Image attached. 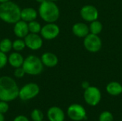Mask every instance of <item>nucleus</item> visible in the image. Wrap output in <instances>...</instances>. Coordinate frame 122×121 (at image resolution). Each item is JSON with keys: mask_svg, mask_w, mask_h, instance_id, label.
<instances>
[{"mask_svg": "<svg viewBox=\"0 0 122 121\" xmlns=\"http://www.w3.org/2000/svg\"></svg>", "mask_w": 122, "mask_h": 121, "instance_id": "nucleus-35", "label": "nucleus"}, {"mask_svg": "<svg viewBox=\"0 0 122 121\" xmlns=\"http://www.w3.org/2000/svg\"><path fill=\"white\" fill-rule=\"evenodd\" d=\"M25 48H26L25 41H24V40H23L22 39L18 38L17 39H15V40L12 42V48H13L15 51H17V52L21 51H23Z\"/></svg>", "mask_w": 122, "mask_h": 121, "instance_id": "nucleus-21", "label": "nucleus"}, {"mask_svg": "<svg viewBox=\"0 0 122 121\" xmlns=\"http://www.w3.org/2000/svg\"><path fill=\"white\" fill-rule=\"evenodd\" d=\"M85 48L90 53H97L100 51L102 46V39L98 35L89 33L84 40Z\"/></svg>", "mask_w": 122, "mask_h": 121, "instance_id": "nucleus-8", "label": "nucleus"}, {"mask_svg": "<svg viewBox=\"0 0 122 121\" xmlns=\"http://www.w3.org/2000/svg\"><path fill=\"white\" fill-rule=\"evenodd\" d=\"M50 1H58V0H50Z\"/></svg>", "mask_w": 122, "mask_h": 121, "instance_id": "nucleus-33", "label": "nucleus"}, {"mask_svg": "<svg viewBox=\"0 0 122 121\" xmlns=\"http://www.w3.org/2000/svg\"><path fill=\"white\" fill-rule=\"evenodd\" d=\"M66 114L69 118L73 121H81L87 119L86 109L78 103L70 105L67 108Z\"/></svg>", "mask_w": 122, "mask_h": 121, "instance_id": "nucleus-7", "label": "nucleus"}, {"mask_svg": "<svg viewBox=\"0 0 122 121\" xmlns=\"http://www.w3.org/2000/svg\"><path fill=\"white\" fill-rule=\"evenodd\" d=\"M21 9L11 1L0 4V19L7 24H15L21 19Z\"/></svg>", "mask_w": 122, "mask_h": 121, "instance_id": "nucleus-2", "label": "nucleus"}, {"mask_svg": "<svg viewBox=\"0 0 122 121\" xmlns=\"http://www.w3.org/2000/svg\"><path fill=\"white\" fill-rule=\"evenodd\" d=\"M4 114H2L0 113V121H5V118H4Z\"/></svg>", "mask_w": 122, "mask_h": 121, "instance_id": "nucleus-30", "label": "nucleus"}, {"mask_svg": "<svg viewBox=\"0 0 122 121\" xmlns=\"http://www.w3.org/2000/svg\"><path fill=\"white\" fill-rule=\"evenodd\" d=\"M44 121V120H43V121Z\"/></svg>", "mask_w": 122, "mask_h": 121, "instance_id": "nucleus-34", "label": "nucleus"}, {"mask_svg": "<svg viewBox=\"0 0 122 121\" xmlns=\"http://www.w3.org/2000/svg\"><path fill=\"white\" fill-rule=\"evenodd\" d=\"M8 63V56L6 53L0 51V70L4 68Z\"/></svg>", "mask_w": 122, "mask_h": 121, "instance_id": "nucleus-25", "label": "nucleus"}, {"mask_svg": "<svg viewBox=\"0 0 122 121\" xmlns=\"http://www.w3.org/2000/svg\"><path fill=\"white\" fill-rule=\"evenodd\" d=\"M89 27L90 33L96 34V35H99L102 32V29H103L102 24L97 20L92 21Z\"/></svg>", "mask_w": 122, "mask_h": 121, "instance_id": "nucleus-20", "label": "nucleus"}, {"mask_svg": "<svg viewBox=\"0 0 122 121\" xmlns=\"http://www.w3.org/2000/svg\"><path fill=\"white\" fill-rule=\"evenodd\" d=\"M49 121H64L65 113L64 111L58 106L50 107L46 113Z\"/></svg>", "mask_w": 122, "mask_h": 121, "instance_id": "nucleus-12", "label": "nucleus"}, {"mask_svg": "<svg viewBox=\"0 0 122 121\" xmlns=\"http://www.w3.org/2000/svg\"><path fill=\"white\" fill-rule=\"evenodd\" d=\"M36 2H38V3H39V4H41V3H43V2H44L45 1H46V0H35Z\"/></svg>", "mask_w": 122, "mask_h": 121, "instance_id": "nucleus-31", "label": "nucleus"}, {"mask_svg": "<svg viewBox=\"0 0 122 121\" xmlns=\"http://www.w3.org/2000/svg\"><path fill=\"white\" fill-rule=\"evenodd\" d=\"M24 58L19 52H13L8 56V63L13 68L21 67L24 63Z\"/></svg>", "mask_w": 122, "mask_h": 121, "instance_id": "nucleus-17", "label": "nucleus"}, {"mask_svg": "<svg viewBox=\"0 0 122 121\" xmlns=\"http://www.w3.org/2000/svg\"><path fill=\"white\" fill-rule=\"evenodd\" d=\"M80 15L86 21L92 22L97 20L99 17V11L93 5H85L81 9Z\"/></svg>", "mask_w": 122, "mask_h": 121, "instance_id": "nucleus-11", "label": "nucleus"}, {"mask_svg": "<svg viewBox=\"0 0 122 121\" xmlns=\"http://www.w3.org/2000/svg\"><path fill=\"white\" fill-rule=\"evenodd\" d=\"M10 0H0V4L1 3H5V2H7V1H9Z\"/></svg>", "mask_w": 122, "mask_h": 121, "instance_id": "nucleus-32", "label": "nucleus"}, {"mask_svg": "<svg viewBox=\"0 0 122 121\" xmlns=\"http://www.w3.org/2000/svg\"><path fill=\"white\" fill-rule=\"evenodd\" d=\"M41 60L44 66L49 68L56 66L59 62V59L56 55L51 52H46L43 53L41 56Z\"/></svg>", "mask_w": 122, "mask_h": 121, "instance_id": "nucleus-15", "label": "nucleus"}, {"mask_svg": "<svg viewBox=\"0 0 122 121\" xmlns=\"http://www.w3.org/2000/svg\"><path fill=\"white\" fill-rule=\"evenodd\" d=\"M106 90L109 95L112 96H117L122 93V85L119 82L112 81L107 84Z\"/></svg>", "mask_w": 122, "mask_h": 121, "instance_id": "nucleus-18", "label": "nucleus"}, {"mask_svg": "<svg viewBox=\"0 0 122 121\" xmlns=\"http://www.w3.org/2000/svg\"><path fill=\"white\" fill-rule=\"evenodd\" d=\"M26 44V47L32 50L36 51L40 49L43 46V39L41 36L39 34L29 33L24 39Z\"/></svg>", "mask_w": 122, "mask_h": 121, "instance_id": "nucleus-10", "label": "nucleus"}, {"mask_svg": "<svg viewBox=\"0 0 122 121\" xmlns=\"http://www.w3.org/2000/svg\"><path fill=\"white\" fill-rule=\"evenodd\" d=\"M22 68L26 74L30 76L39 75L44 69V64L41 58L35 55H29L24 58Z\"/></svg>", "mask_w": 122, "mask_h": 121, "instance_id": "nucleus-4", "label": "nucleus"}, {"mask_svg": "<svg viewBox=\"0 0 122 121\" xmlns=\"http://www.w3.org/2000/svg\"><path fill=\"white\" fill-rule=\"evenodd\" d=\"M40 92V88L36 83H29L19 88V97L23 101H27L36 97Z\"/></svg>", "mask_w": 122, "mask_h": 121, "instance_id": "nucleus-5", "label": "nucleus"}, {"mask_svg": "<svg viewBox=\"0 0 122 121\" xmlns=\"http://www.w3.org/2000/svg\"><path fill=\"white\" fill-rule=\"evenodd\" d=\"M28 26H29V33L39 34V33H40L41 30V24H39V22H38L36 20L29 22L28 23Z\"/></svg>", "mask_w": 122, "mask_h": 121, "instance_id": "nucleus-22", "label": "nucleus"}, {"mask_svg": "<svg viewBox=\"0 0 122 121\" xmlns=\"http://www.w3.org/2000/svg\"><path fill=\"white\" fill-rule=\"evenodd\" d=\"M25 74H26V73H25L24 68H22V66L21 67H19V68H16L14 71V75L17 78H23Z\"/></svg>", "mask_w": 122, "mask_h": 121, "instance_id": "nucleus-26", "label": "nucleus"}, {"mask_svg": "<svg viewBox=\"0 0 122 121\" xmlns=\"http://www.w3.org/2000/svg\"><path fill=\"white\" fill-rule=\"evenodd\" d=\"M99 121H114V116L108 111H103L99 116Z\"/></svg>", "mask_w": 122, "mask_h": 121, "instance_id": "nucleus-24", "label": "nucleus"}, {"mask_svg": "<svg viewBox=\"0 0 122 121\" xmlns=\"http://www.w3.org/2000/svg\"><path fill=\"white\" fill-rule=\"evenodd\" d=\"M72 32L79 38H85L89 34L90 31L87 24L82 22H78L73 25Z\"/></svg>", "mask_w": 122, "mask_h": 121, "instance_id": "nucleus-14", "label": "nucleus"}, {"mask_svg": "<svg viewBox=\"0 0 122 121\" xmlns=\"http://www.w3.org/2000/svg\"><path fill=\"white\" fill-rule=\"evenodd\" d=\"M13 121H30L29 119L26 116H24V115H19L17 116H16Z\"/></svg>", "mask_w": 122, "mask_h": 121, "instance_id": "nucleus-28", "label": "nucleus"}, {"mask_svg": "<svg viewBox=\"0 0 122 121\" xmlns=\"http://www.w3.org/2000/svg\"><path fill=\"white\" fill-rule=\"evenodd\" d=\"M90 86V85H89V83L88 82V81H84V82H82V83H81V87L85 90V89H86L88 87H89Z\"/></svg>", "mask_w": 122, "mask_h": 121, "instance_id": "nucleus-29", "label": "nucleus"}, {"mask_svg": "<svg viewBox=\"0 0 122 121\" xmlns=\"http://www.w3.org/2000/svg\"><path fill=\"white\" fill-rule=\"evenodd\" d=\"M38 13L43 21L46 23L56 22L60 16L59 9L54 1L46 0L40 4Z\"/></svg>", "mask_w": 122, "mask_h": 121, "instance_id": "nucleus-3", "label": "nucleus"}, {"mask_svg": "<svg viewBox=\"0 0 122 121\" xmlns=\"http://www.w3.org/2000/svg\"><path fill=\"white\" fill-rule=\"evenodd\" d=\"M19 88L16 81L10 76L0 77V101L11 102L19 97Z\"/></svg>", "mask_w": 122, "mask_h": 121, "instance_id": "nucleus-1", "label": "nucleus"}, {"mask_svg": "<svg viewBox=\"0 0 122 121\" xmlns=\"http://www.w3.org/2000/svg\"><path fill=\"white\" fill-rule=\"evenodd\" d=\"M14 34L19 39H24V37L29 33L28 23L20 19L14 26Z\"/></svg>", "mask_w": 122, "mask_h": 121, "instance_id": "nucleus-13", "label": "nucleus"}, {"mask_svg": "<svg viewBox=\"0 0 122 121\" xmlns=\"http://www.w3.org/2000/svg\"><path fill=\"white\" fill-rule=\"evenodd\" d=\"M60 33L59 26L54 23H47L41 27L40 34L46 40H52L56 38Z\"/></svg>", "mask_w": 122, "mask_h": 121, "instance_id": "nucleus-9", "label": "nucleus"}, {"mask_svg": "<svg viewBox=\"0 0 122 121\" xmlns=\"http://www.w3.org/2000/svg\"><path fill=\"white\" fill-rule=\"evenodd\" d=\"M38 16V11L31 7H26L21 9V19L29 23L34 21Z\"/></svg>", "mask_w": 122, "mask_h": 121, "instance_id": "nucleus-16", "label": "nucleus"}, {"mask_svg": "<svg viewBox=\"0 0 122 121\" xmlns=\"http://www.w3.org/2000/svg\"><path fill=\"white\" fill-rule=\"evenodd\" d=\"M31 119L32 120V121H41L44 120V113L43 112L39 110V109H34L30 115Z\"/></svg>", "mask_w": 122, "mask_h": 121, "instance_id": "nucleus-23", "label": "nucleus"}, {"mask_svg": "<svg viewBox=\"0 0 122 121\" xmlns=\"http://www.w3.org/2000/svg\"><path fill=\"white\" fill-rule=\"evenodd\" d=\"M9 109V106L8 102L0 101V113L2 114H5L8 112Z\"/></svg>", "mask_w": 122, "mask_h": 121, "instance_id": "nucleus-27", "label": "nucleus"}, {"mask_svg": "<svg viewBox=\"0 0 122 121\" xmlns=\"http://www.w3.org/2000/svg\"><path fill=\"white\" fill-rule=\"evenodd\" d=\"M11 49H12V41L9 39L5 38L0 41V51L7 53L10 52Z\"/></svg>", "mask_w": 122, "mask_h": 121, "instance_id": "nucleus-19", "label": "nucleus"}, {"mask_svg": "<svg viewBox=\"0 0 122 121\" xmlns=\"http://www.w3.org/2000/svg\"><path fill=\"white\" fill-rule=\"evenodd\" d=\"M84 99L86 104L90 106H97L102 99V93L100 90L96 86H89L84 90Z\"/></svg>", "mask_w": 122, "mask_h": 121, "instance_id": "nucleus-6", "label": "nucleus"}]
</instances>
